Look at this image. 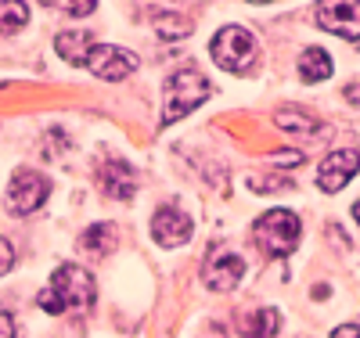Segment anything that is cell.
<instances>
[{"label": "cell", "mask_w": 360, "mask_h": 338, "mask_svg": "<svg viewBox=\"0 0 360 338\" xmlns=\"http://www.w3.org/2000/svg\"><path fill=\"white\" fill-rule=\"evenodd\" d=\"M191 234H195V223H191L180 209L162 205V209L155 212V220H152V238L162 245V249H176V245H188Z\"/></svg>", "instance_id": "9c48e42d"}, {"label": "cell", "mask_w": 360, "mask_h": 338, "mask_svg": "<svg viewBox=\"0 0 360 338\" xmlns=\"http://www.w3.org/2000/svg\"><path fill=\"white\" fill-rule=\"evenodd\" d=\"M47 195H51L47 176H40L37 169H18L8 183V209L18 212V216H29L47 202Z\"/></svg>", "instance_id": "5b68a950"}, {"label": "cell", "mask_w": 360, "mask_h": 338, "mask_svg": "<svg viewBox=\"0 0 360 338\" xmlns=\"http://www.w3.org/2000/svg\"><path fill=\"white\" fill-rule=\"evenodd\" d=\"M245 278V259L231 252V249H213L205 256V266H202V281L209 292H231L238 281Z\"/></svg>", "instance_id": "52a82bcc"}, {"label": "cell", "mask_w": 360, "mask_h": 338, "mask_svg": "<svg viewBox=\"0 0 360 338\" xmlns=\"http://www.w3.org/2000/svg\"><path fill=\"white\" fill-rule=\"evenodd\" d=\"M299 234H303L299 216L288 209H270L252 223V241L266 256H292L299 245Z\"/></svg>", "instance_id": "3957f363"}, {"label": "cell", "mask_w": 360, "mask_h": 338, "mask_svg": "<svg viewBox=\"0 0 360 338\" xmlns=\"http://www.w3.org/2000/svg\"><path fill=\"white\" fill-rule=\"evenodd\" d=\"M40 310L47 313H65V310H86L94 302V278L76 266V263H62L54 273H51V285L40 292Z\"/></svg>", "instance_id": "6da1fadb"}, {"label": "cell", "mask_w": 360, "mask_h": 338, "mask_svg": "<svg viewBox=\"0 0 360 338\" xmlns=\"http://www.w3.org/2000/svg\"><path fill=\"white\" fill-rule=\"evenodd\" d=\"M278 324H281V317H278L274 306H259V310L238 317V327H242L245 338H274L278 334Z\"/></svg>", "instance_id": "4fadbf2b"}, {"label": "cell", "mask_w": 360, "mask_h": 338, "mask_svg": "<svg viewBox=\"0 0 360 338\" xmlns=\"http://www.w3.org/2000/svg\"><path fill=\"white\" fill-rule=\"evenodd\" d=\"M101 183H105V195L115 202H130L137 191V173L130 169V162L123 159H108L101 169Z\"/></svg>", "instance_id": "8fae6325"}, {"label": "cell", "mask_w": 360, "mask_h": 338, "mask_svg": "<svg viewBox=\"0 0 360 338\" xmlns=\"http://www.w3.org/2000/svg\"><path fill=\"white\" fill-rule=\"evenodd\" d=\"M317 25L342 40H360V4L356 0H321L314 8Z\"/></svg>", "instance_id": "8992f818"}, {"label": "cell", "mask_w": 360, "mask_h": 338, "mask_svg": "<svg viewBox=\"0 0 360 338\" xmlns=\"http://www.w3.org/2000/svg\"><path fill=\"white\" fill-rule=\"evenodd\" d=\"M25 18H29V8H25V4L0 0V29H4V33H15V29H22Z\"/></svg>", "instance_id": "ac0fdd59"}, {"label": "cell", "mask_w": 360, "mask_h": 338, "mask_svg": "<svg viewBox=\"0 0 360 338\" xmlns=\"http://www.w3.org/2000/svg\"><path fill=\"white\" fill-rule=\"evenodd\" d=\"M353 216H356V223H360V202L353 205Z\"/></svg>", "instance_id": "603a6c76"}, {"label": "cell", "mask_w": 360, "mask_h": 338, "mask_svg": "<svg viewBox=\"0 0 360 338\" xmlns=\"http://www.w3.org/2000/svg\"><path fill=\"white\" fill-rule=\"evenodd\" d=\"M332 338H360V327L356 324H342V327L332 331Z\"/></svg>", "instance_id": "7402d4cb"}, {"label": "cell", "mask_w": 360, "mask_h": 338, "mask_svg": "<svg viewBox=\"0 0 360 338\" xmlns=\"http://www.w3.org/2000/svg\"><path fill=\"white\" fill-rule=\"evenodd\" d=\"M191 29H195V22L188 15H159L155 18V33L162 40H180V37H188Z\"/></svg>", "instance_id": "2e32d148"}, {"label": "cell", "mask_w": 360, "mask_h": 338, "mask_svg": "<svg viewBox=\"0 0 360 338\" xmlns=\"http://www.w3.org/2000/svg\"><path fill=\"white\" fill-rule=\"evenodd\" d=\"M360 169V151L346 148V151H335V155H328L317 169V188L321 191H342L346 183L356 176Z\"/></svg>", "instance_id": "30bf717a"}, {"label": "cell", "mask_w": 360, "mask_h": 338, "mask_svg": "<svg viewBox=\"0 0 360 338\" xmlns=\"http://www.w3.org/2000/svg\"><path fill=\"white\" fill-rule=\"evenodd\" d=\"M278 126L288 130V134H314L317 119L307 115V112H299V108H285V112H278Z\"/></svg>", "instance_id": "e0dca14e"}, {"label": "cell", "mask_w": 360, "mask_h": 338, "mask_svg": "<svg viewBox=\"0 0 360 338\" xmlns=\"http://www.w3.org/2000/svg\"><path fill=\"white\" fill-rule=\"evenodd\" d=\"M51 8L65 11V15H90V11H94V0H83V4H65V0H54Z\"/></svg>", "instance_id": "d6986e66"}, {"label": "cell", "mask_w": 360, "mask_h": 338, "mask_svg": "<svg viewBox=\"0 0 360 338\" xmlns=\"http://www.w3.org/2000/svg\"><path fill=\"white\" fill-rule=\"evenodd\" d=\"M86 69L98 79L115 83V79H127L137 69V54H130L123 47H112V44H94V51H90V58H86Z\"/></svg>", "instance_id": "ba28073f"}, {"label": "cell", "mask_w": 360, "mask_h": 338, "mask_svg": "<svg viewBox=\"0 0 360 338\" xmlns=\"http://www.w3.org/2000/svg\"><path fill=\"white\" fill-rule=\"evenodd\" d=\"M54 51L65 61H72V65H86L90 51H94V37L83 33V29H65V33L54 37Z\"/></svg>", "instance_id": "7c38bea8"}, {"label": "cell", "mask_w": 360, "mask_h": 338, "mask_svg": "<svg viewBox=\"0 0 360 338\" xmlns=\"http://www.w3.org/2000/svg\"><path fill=\"white\" fill-rule=\"evenodd\" d=\"M15 266V249H11V245L4 241V238H0V278H4V273Z\"/></svg>", "instance_id": "ffe728a7"}, {"label": "cell", "mask_w": 360, "mask_h": 338, "mask_svg": "<svg viewBox=\"0 0 360 338\" xmlns=\"http://www.w3.org/2000/svg\"><path fill=\"white\" fill-rule=\"evenodd\" d=\"M0 338H15V317L0 310Z\"/></svg>", "instance_id": "44dd1931"}, {"label": "cell", "mask_w": 360, "mask_h": 338, "mask_svg": "<svg viewBox=\"0 0 360 338\" xmlns=\"http://www.w3.org/2000/svg\"><path fill=\"white\" fill-rule=\"evenodd\" d=\"M209 94H213V86H209V79H205L198 69H176V72L166 79L162 126H169V122H176V119H184L188 112H195Z\"/></svg>", "instance_id": "7a4b0ae2"}, {"label": "cell", "mask_w": 360, "mask_h": 338, "mask_svg": "<svg viewBox=\"0 0 360 338\" xmlns=\"http://www.w3.org/2000/svg\"><path fill=\"white\" fill-rule=\"evenodd\" d=\"M115 227L112 223H94L90 230H83V238H79V245L90 252V256H105V252H112L115 249Z\"/></svg>", "instance_id": "9a60e30c"}, {"label": "cell", "mask_w": 360, "mask_h": 338, "mask_svg": "<svg viewBox=\"0 0 360 338\" xmlns=\"http://www.w3.org/2000/svg\"><path fill=\"white\" fill-rule=\"evenodd\" d=\"M299 76H303L307 83H321L332 76V58H328L321 47H307L303 54H299Z\"/></svg>", "instance_id": "5bb4252c"}, {"label": "cell", "mask_w": 360, "mask_h": 338, "mask_svg": "<svg viewBox=\"0 0 360 338\" xmlns=\"http://www.w3.org/2000/svg\"><path fill=\"white\" fill-rule=\"evenodd\" d=\"M256 58H259V44L242 25H224L213 37V61L227 72H249Z\"/></svg>", "instance_id": "277c9868"}]
</instances>
